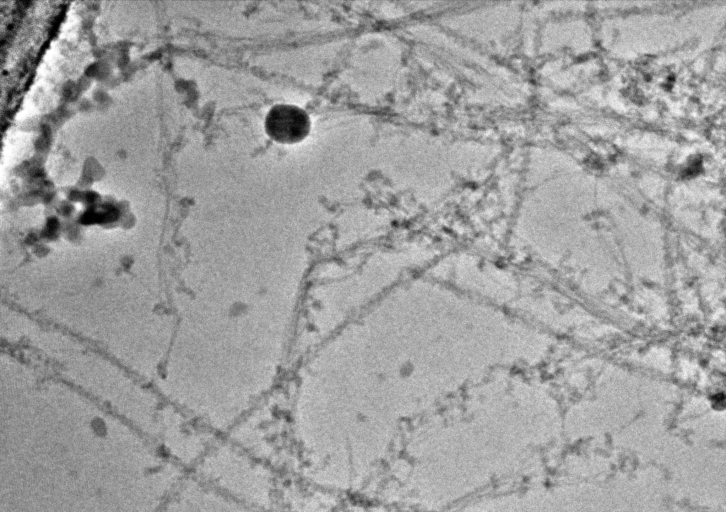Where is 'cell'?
Wrapping results in <instances>:
<instances>
[{"mask_svg": "<svg viewBox=\"0 0 726 512\" xmlns=\"http://www.w3.org/2000/svg\"><path fill=\"white\" fill-rule=\"evenodd\" d=\"M265 128L268 135L281 143L302 140L309 132L308 115L293 105H276L267 114Z\"/></svg>", "mask_w": 726, "mask_h": 512, "instance_id": "1", "label": "cell"}]
</instances>
